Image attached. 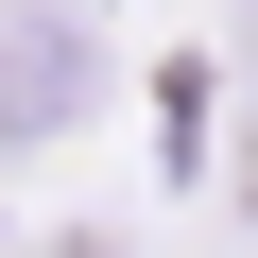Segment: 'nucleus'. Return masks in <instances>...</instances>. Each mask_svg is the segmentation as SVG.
Here are the masks:
<instances>
[{
	"label": "nucleus",
	"mask_w": 258,
	"mask_h": 258,
	"mask_svg": "<svg viewBox=\"0 0 258 258\" xmlns=\"http://www.w3.org/2000/svg\"><path fill=\"white\" fill-rule=\"evenodd\" d=\"M69 103H86V35H69V18H0V155L52 138Z\"/></svg>",
	"instance_id": "f257e3e1"
}]
</instances>
